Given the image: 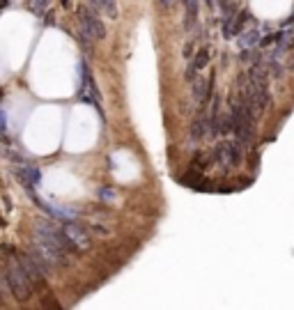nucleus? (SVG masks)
<instances>
[{
  "mask_svg": "<svg viewBox=\"0 0 294 310\" xmlns=\"http://www.w3.org/2000/svg\"><path fill=\"white\" fill-rule=\"evenodd\" d=\"M5 283H7L9 292L14 294L16 301H28V299L33 296V292H35V287H33L30 280H28V276H26V271H23L21 262H18V257H7Z\"/></svg>",
  "mask_w": 294,
  "mask_h": 310,
  "instance_id": "1",
  "label": "nucleus"
},
{
  "mask_svg": "<svg viewBox=\"0 0 294 310\" xmlns=\"http://www.w3.org/2000/svg\"><path fill=\"white\" fill-rule=\"evenodd\" d=\"M78 16V30L85 42H104L106 39V26L104 21L99 18L95 7H87V5H81L76 9Z\"/></svg>",
  "mask_w": 294,
  "mask_h": 310,
  "instance_id": "2",
  "label": "nucleus"
},
{
  "mask_svg": "<svg viewBox=\"0 0 294 310\" xmlns=\"http://www.w3.org/2000/svg\"><path fill=\"white\" fill-rule=\"evenodd\" d=\"M244 159V147L237 140H223L212 150V163H216L218 168L230 170L237 168Z\"/></svg>",
  "mask_w": 294,
  "mask_h": 310,
  "instance_id": "3",
  "label": "nucleus"
},
{
  "mask_svg": "<svg viewBox=\"0 0 294 310\" xmlns=\"http://www.w3.org/2000/svg\"><path fill=\"white\" fill-rule=\"evenodd\" d=\"M62 234H65L67 244H69L74 250L90 246V234H87V230L81 228L78 223H65V225H62Z\"/></svg>",
  "mask_w": 294,
  "mask_h": 310,
  "instance_id": "4",
  "label": "nucleus"
},
{
  "mask_svg": "<svg viewBox=\"0 0 294 310\" xmlns=\"http://www.w3.org/2000/svg\"><path fill=\"white\" fill-rule=\"evenodd\" d=\"M193 83V99L198 101V104H207V99L212 97V85H214V76H196V78L191 80Z\"/></svg>",
  "mask_w": 294,
  "mask_h": 310,
  "instance_id": "5",
  "label": "nucleus"
},
{
  "mask_svg": "<svg viewBox=\"0 0 294 310\" xmlns=\"http://www.w3.org/2000/svg\"><path fill=\"white\" fill-rule=\"evenodd\" d=\"M209 55H212V53H209V48H207V46H202V48H200L198 53L193 55V62L189 64V71H186V80H189V83H191L193 78H196V76H198L200 71H202V69H205V67L209 64V60H212Z\"/></svg>",
  "mask_w": 294,
  "mask_h": 310,
  "instance_id": "6",
  "label": "nucleus"
},
{
  "mask_svg": "<svg viewBox=\"0 0 294 310\" xmlns=\"http://www.w3.org/2000/svg\"><path fill=\"white\" fill-rule=\"evenodd\" d=\"M16 175H18V179L23 182V186H26L28 191H33V186H37L39 179H42V172H39V168H35V166H21V168H16Z\"/></svg>",
  "mask_w": 294,
  "mask_h": 310,
  "instance_id": "7",
  "label": "nucleus"
},
{
  "mask_svg": "<svg viewBox=\"0 0 294 310\" xmlns=\"http://www.w3.org/2000/svg\"><path fill=\"white\" fill-rule=\"evenodd\" d=\"M205 136H209V120H207L205 108H202L198 115H196L193 124H191V138H193V140H200V138H205Z\"/></svg>",
  "mask_w": 294,
  "mask_h": 310,
  "instance_id": "8",
  "label": "nucleus"
},
{
  "mask_svg": "<svg viewBox=\"0 0 294 310\" xmlns=\"http://www.w3.org/2000/svg\"><path fill=\"white\" fill-rule=\"evenodd\" d=\"M262 30L260 28H253V30H248V32H244V37H242V48H258L260 44H262Z\"/></svg>",
  "mask_w": 294,
  "mask_h": 310,
  "instance_id": "9",
  "label": "nucleus"
},
{
  "mask_svg": "<svg viewBox=\"0 0 294 310\" xmlns=\"http://www.w3.org/2000/svg\"><path fill=\"white\" fill-rule=\"evenodd\" d=\"M95 9H101L104 14H108L111 18L117 16V2L115 0H87Z\"/></svg>",
  "mask_w": 294,
  "mask_h": 310,
  "instance_id": "10",
  "label": "nucleus"
},
{
  "mask_svg": "<svg viewBox=\"0 0 294 310\" xmlns=\"http://www.w3.org/2000/svg\"><path fill=\"white\" fill-rule=\"evenodd\" d=\"M101 198H104V200H115V191L108 188V186H104V188H101Z\"/></svg>",
  "mask_w": 294,
  "mask_h": 310,
  "instance_id": "11",
  "label": "nucleus"
},
{
  "mask_svg": "<svg viewBox=\"0 0 294 310\" xmlns=\"http://www.w3.org/2000/svg\"><path fill=\"white\" fill-rule=\"evenodd\" d=\"M46 7H49V0H35V9H37V12H44Z\"/></svg>",
  "mask_w": 294,
  "mask_h": 310,
  "instance_id": "12",
  "label": "nucleus"
},
{
  "mask_svg": "<svg viewBox=\"0 0 294 310\" xmlns=\"http://www.w3.org/2000/svg\"><path fill=\"white\" fill-rule=\"evenodd\" d=\"M159 5H163V7H173L175 0H159Z\"/></svg>",
  "mask_w": 294,
  "mask_h": 310,
  "instance_id": "13",
  "label": "nucleus"
},
{
  "mask_svg": "<svg viewBox=\"0 0 294 310\" xmlns=\"http://www.w3.org/2000/svg\"><path fill=\"white\" fill-rule=\"evenodd\" d=\"M0 133H5V115H0Z\"/></svg>",
  "mask_w": 294,
  "mask_h": 310,
  "instance_id": "14",
  "label": "nucleus"
},
{
  "mask_svg": "<svg viewBox=\"0 0 294 310\" xmlns=\"http://www.w3.org/2000/svg\"><path fill=\"white\" fill-rule=\"evenodd\" d=\"M62 5H69V0H62Z\"/></svg>",
  "mask_w": 294,
  "mask_h": 310,
  "instance_id": "15",
  "label": "nucleus"
},
{
  "mask_svg": "<svg viewBox=\"0 0 294 310\" xmlns=\"http://www.w3.org/2000/svg\"><path fill=\"white\" fill-rule=\"evenodd\" d=\"M2 225H5V223H2V216H0V228H2Z\"/></svg>",
  "mask_w": 294,
  "mask_h": 310,
  "instance_id": "16",
  "label": "nucleus"
}]
</instances>
